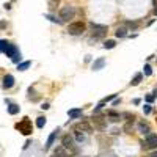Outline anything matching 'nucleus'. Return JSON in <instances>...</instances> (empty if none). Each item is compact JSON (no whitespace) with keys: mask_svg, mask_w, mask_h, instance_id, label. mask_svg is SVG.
<instances>
[{"mask_svg":"<svg viewBox=\"0 0 157 157\" xmlns=\"http://www.w3.org/2000/svg\"><path fill=\"white\" fill-rule=\"evenodd\" d=\"M0 54H5L7 57H10L13 63H21V50L7 39H0Z\"/></svg>","mask_w":157,"mask_h":157,"instance_id":"obj_1","label":"nucleus"},{"mask_svg":"<svg viewBox=\"0 0 157 157\" xmlns=\"http://www.w3.org/2000/svg\"><path fill=\"white\" fill-rule=\"evenodd\" d=\"M61 146H63L65 149H68L71 154H77L78 149L76 146V140L72 135H69V134H66V135L61 137Z\"/></svg>","mask_w":157,"mask_h":157,"instance_id":"obj_2","label":"nucleus"},{"mask_svg":"<svg viewBox=\"0 0 157 157\" xmlns=\"http://www.w3.org/2000/svg\"><path fill=\"white\" fill-rule=\"evenodd\" d=\"M16 129L22 134V135H30V134L33 132V126H32V121L29 120V118H24L21 123H18L16 124Z\"/></svg>","mask_w":157,"mask_h":157,"instance_id":"obj_3","label":"nucleus"},{"mask_svg":"<svg viewBox=\"0 0 157 157\" xmlns=\"http://www.w3.org/2000/svg\"><path fill=\"white\" fill-rule=\"evenodd\" d=\"M143 149H157V134H148L145 135V142L142 143Z\"/></svg>","mask_w":157,"mask_h":157,"instance_id":"obj_4","label":"nucleus"},{"mask_svg":"<svg viewBox=\"0 0 157 157\" xmlns=\"http://www.w3.org/2000/svg\"><path fill=\"white\" fill-rule=\"evenodd\" d=\"M90 29H91L93 38H96V39H101V38H104L105 35H107V27H105V25L91 24V25H90Z\"/></svg>","mask_w":157,"mask_h":157,"instance_id":"obj_5","label":"nucleus"},{"mask_svg":"<svg viewBox=\"0 0 157 157\" xmlns=\"http://www.w3.org/2000/svg\"><path fill=\"white\" fill-rule=\"evenodd\" d=\"M72 131L74 132H83V134H91L93 132V126L90 124L87 120H82L80 123L72 126Z\"/></svg>","mask_w":157,"mask_h":157,"instance_id":"obj_6","label":"nucleus"},{"mask_svg":"<svg viewBox=\"0 0 157 157\" xmlns=\"http://www.w3.org/2000/svg\"><path fill=\"white\" fill-rule=\"evenodd\" d=\"M83 32H85V24H83V22H72L68 27V33L72 36H78V35H82Z\"/></svg>","mask_w":157,"mask_h":157,"instance_id":"obj_7","label":"nucleus"},{"mask_svg":"<svg viewBox=\"0 0 157 157\" xmlns=\"http://www.w3.org/2000/svg\"><path fill=\"white\" fill-rule=\"evenodd\" d=\"M74 16H76V8L74 7H63L60 11V19L66 22V21H71V19H74Z\"/></svg>","mask_w":157,"mask_h":157,"instance_id":"obj_8","label":"nucleus"},{"mask_svg":"<svg viewBox=\"0 0 157 157\" xmlns=\"http://www.w3.org/2000/svg\"><path fill=\"white\" fill-rule=\"evenodd\" d=\"M93 123L94 127L99 129V131H104L107 127V120H104V116H99L98 113H93Z\"/></svg>","mask_w":157,"mask_h":157,"instance_id":"obj_9","label":"nucleus"},{"mask_svg":"<svg viewBox=\"0 0 157 157\" xmlns=\"http://www.w3.org/2000/svg\"><path fill=\"white\" fill-rule=\"evenodd\" d=\"M105 116H107V118H109V121H112V123H120V121L123 120L121 113H118V112H115V110H109Z\"/></svg>","mask_w":157,"mask_h":157,"instance_id":"obj_10","label":"nucleus"},{"mask_svg":"<svg viewBox=\"0 0 157 157\" xmlns=\"http://www.w3.org/2000/svg\"><path fill=\"white\" fill-rule=\"evenodd\" d=\"M58 132H60V129H55V131L49 135V138H47V142H46V146H44V149H50V148H52L54 142H55V140H57V137H58Z\"/></svg>","mask_w":157,"mask_h":157,"instance_id":"obj_11","label":"nucleus"},{"mask_svg":"<svg viewBox=\"0 0 157 157\" xmlns=\"http://www.w3.org/2000/svg\"><path fill=\"white\" fill-rule=\"evenodd\" d=\"M137 127H138V132L143 134V135H148V134H151V127H149V124H148L146 121H140L138 124H137Z\"/></svg>","mask_w":157,"mask_h":157,"instance_id":"obj_12","label":"nucleus"},{"mask_svg":"<svg viewBox=\"0 0 157 157\" xmlns=\"http://www.w3.org/2000/svg\"><path fill=\"white\" fill-rule=\"evenodd\" d=\"M2 87H3L5 90H10V88H13V87H14V77L11 76V74L5 76V77H3V83H2Z\"/></svg>","mask_w":157,"mask_h":157,"instance_id":"obj_13","label":"nucleus"},{"mask_svg":"<svg viewBox=\"0 0 157 157\" xmlns=\"http://www.w3.org/2000/svg\"><path fill=\"white\" fill-rule=\"evenodd\" d=\"M54 154H55V157H71V156H72L69 151H68V149H65L63 146L55 148V149H54Z\"/></svg>","mask_w":157,"mask_h":157,"instance_id":"obj_14","label":"nucleus"},{"mask_svg":"<svg viewBox=\"0 0 157 157\" xmlns=\"http://www.w3.org/2000/svg\"><path fill=\"white\" fill-rule=\"evenodd\" d=\"M105 66V58H98V60H94L93 61V71H99V69H102Z\"/></svg>","mask_w":157,"mask_h":157,"instance_id":"obj_15","label":"nucleus"},{"mask_svg":"<svg viewBox=\"0 0 157 157\" xmlns=\"http://www.w3.org/2000/svg\"><path fill=\"white\" fill-rule=\"evenodd\" d=\"M68 115H69V118H72V120H77V118L82 116V109H71L68 112Z\"/></svg>","mask_w":157,"mask_h":157,"instance_id":"obj_16","label":"nucleus"},{"mask_svg":"<svg viewBox=\"0 0 157 157\" xmlns=\"http://www.w3.org/2000/svg\"><path fill=\"white\" fill-rule=\"evenodd\" d=\"M115 35H116V38H126L127 36V27L126 25L124 27H118Z\"/></svg>","mask_w":157,"mask_h":157,"instance_id":"obj_17","label":"nucleus"},{"mask_svg":"<svg viewBox=\"0 0 157 157\" xmlns=\"http://www.w3.org/2000/svg\"><path fill=\"white\" fill-rule=\"evenodd\" d=\"M19 110H21V107H19L18 104H10V105H8V113H10V115L19 113Z\"/></svg>","mask_w":157,"mask_h":157,"instance_id":"obj_18","label":"nucleus"},{"mask_svg":"<svg viewBox=\"0 0 157 157\" xmlns=\"http://www.w3.org/2000/svg\"><path fill=\"white\" fill-rule=\"evenodd\" d=\"M142 80H143V74H135V77L131 80V85H132V87H137Z\"/></svg>","mask_w":157,"mask_h":157,"instance_id":"obj_19","label":"nucleus"},{"mask_svg":"<svg viewBox=\"0 0 157 157\" xmlns=\"http://www.w3.org/2000/svg\"><path fill=\"white\" fill-rule=\"evenodd\" d=\"M121 116L124 118L126 121H129V123H134V120H135V115H134V113H129V112H124V113H121Z\"/></svg>","mask_w":157,"mask_h":157,"instance_id":"obj_20","label":"nucleus"},{"mask_svg":"<svg viewBox=\"0 0 157 157\" xmlns=\"http://www.w3.org/2000/svg\"><path fill=\"white\" fill-rule=\"evenodd\" d=\"M30 65H32V61H22V63L18 65V69L19 71H25V69L30 68Z\"/></svg>","mask_w":157,"mask_h":157,"instance_id":"obj_21","label":"nucleus"},{"mask_svg":"<svg viewBox=\"0 0 157 157\" xmlns=\"http://www.w3.org/2000/svg\"><path fill=\"white\" fill-rule=\"evenodd\" d=\"M116 46V41L115 39H107V41L104 43V49H113Z\"/></svg>","mask_w":157,"mask_h":157,"instance_id":"obj_22","label":"nucleus"},{"mask_svg":"<svg viewBox=\"0 0 157 157\" xmlns=\"http://www.w3.org/2000/svg\"><path fill=\"white\" fill-rule=\"evenodd\" d=\"M124 25L129 27V29H132V30H137L138 22H135V21H126V22H124Z\"/></svg>","mask_w":157,"mask_h":157,"instance_id":"obj_23","label":"nucleus"},{"mask_svg":"<svg viewBox=\"0 0 157 157\" xmlns=\"http://www.w3.org/2000/svg\"><path fill=\"white\" fill-rule=\"evenodd\" d=\"M44 126H46V118H44V116H39L38 120H36V127L43 129Z\"/></svg>","mask_w":157,"mask_h":157,"instance_id":"obj_24","label":"nucleus"},{"mask_svg":"<svg viewBox=\"0 0 157 157\" xmlns=\"http://www.w3.org/2000/svg\"><path fill=\"white\" fill-rule=\"evenodd\" d=\"M76 140L78 143H82V142H85V140H87V135L83 132H76Z\"/></svg>","mask_w":157,"mask_h":157,"instance_id":"obj_25","label":"nucleus"},{"mask_svg":"<svg viewBox=\"0 0 157 157\" xmlns=\"http://www.w3.org/2000/svg\"><path fill=\"white\" fill-rule=\"evenodd\" d=\"M123 132H124V134H132V123H126V124H124V127H123Z\"/></svg>","mask_w":157,"mask_h":157,"instance_id":"obj_26","label":"nucleus"},{"mask_svg":"<svg viewBox=\"0 0 157 157\" xmlns=\"http://www.w3.org/2000/svg\"><path fill=\"white\" fill-rule=\"evenodd\" d=\"M151 112H153V105H151V104H146V105L143 107V113H145V115H149Z\"/></svg>","mask_w":157,"mask_h":157,"instance_id":"obj_27","label":"nucleus"},{"mask_svg":"<svg viewBox=\"0 0 157 157\" xmlns=\"http://www.w3.org/2000/svg\"><path fill=\"white\" fill-rule=\"evenodd\" d=\"M143 72H145V76H151V74H153V69H151V66L149 65H145V68H143Z\"/></svg>","mask_w":157,"mask_h":157,"instance_id":"obj_28","label":"nucleus"},{"mask_svg":"<svg viewBox=\"0 0 157 157\" xmlns=\"http://www.w3.org/2000/svg\"><path fill=\"white\" fill-rule=\"evenodd\" d=\"M46 18H47L49 21H52V22H55V24H61V22H63V21H61V19H57V18H54V16H52V14H46Z\"/></svg>","mask_w":157,"mask_h":157,"instance_id":"obj_29","label":"nucleus"},{"mask_svg":"<svg viewBox=\"0 0 157 157\" xmlns=\"http://www.w3.org/2000/svg\"><path fill=\"white\" fill-rule=\"evenodd\" d=\"M113 99H116V94H110V96H109V98H105V99H102V101H104V102H105V104H107V102H109V101H113Z\"/></svg>","mask_w":157,"mask_h":157,"instance_id":"obj_30","label":"nucleus"},{"mask_svg":"<svg viewBox=\"0 0 157 157\" xmlns=\"http://www.w3.org/2000/svg\"><path fill=\"white\" fill-rule=\"evenodd\" d=\"M120 132H121V131H120L118 127H113V129H112V135H118Z\"/></svg>","mask_w":157,"mask_h":157,"instance_id":"obj_31","label":"nucleus"},{"mask_svg":"<svg viewBox=\"0 0 157 157\" xmlns=\"http://www.w3.org/2000/svg\"><path fill=\"white\" fill-rule=\"evenodd\" d=\"M154 99H156V98L153 96V94H148V96H146V101H148V104H151V102H153Z\"/></svg>","mask_w":157,"mask_h":157,"instance_id":"obj_32","label":"nucleus"},{"mask_svg":"<svg viewBox=\"0 0 157 157\" xmlns=\"http://www.w3.org/2000/svg\"><path fill=\"white\" fill-rule=\"evenodd\" d=\"M153 3H154V14L157 16V0H153Z\"/></svg>","mask_w":157,"mask_h":157,"instance_id":"obj_33","label":"nucleus"},{"mask_svg":"<svg viewBox=\"0 0 157 157\" xmlns=\"http://www.w3.org/2000/svg\"><path fill=\"white\" fill-rule=\"evenodd\" d=\"M5 27H7V22H5V21H0V29H5Z\"/></svg>","mask_w":157,"mask_h":157,"instance_id":"obj_34","label":"nucleus"},{"mask_svg":"<svg viewBox=\"0 0 157 157\" xmlns=\"http://www.w3.org/2000/svg\"><path fill=\"white\" fill-rule=\"evenodd\" d=\"M41 109H43V110H47V109H50V105L46 102V104H43V107H41Z\"/></svg>","mask_w":157,"mask_h":157,"instance_id":"obj_35","label":"nucleus"},{"mask_svg":"<svg viewBox=\"0 0 157 157\" xmlns=\"http://www.w3.org/2000/svg\"><path fill=\"white\" fill-rule=\"evenodd\" d=\"M120 102H121V99H113V105H118Z\"/></svg>","mask_w":157,"mask_h":157,"instance_id":"obj_36","label":"nucleus"},{"mask_svg":"<svg viewBox=\"0 0 157 157\" xmlns=\"http://www.w3.org/2000/svg\"><path fill=\"white\" fill-rule=\"evenodd\" d=\"M11 8V3H5V10H10Z\"/></svg>","mask_w":157,"mask_h":157,"instance_id":"obj_37","label":"nucleus"},{"mask_svg":"<svg viewBox=\"0 0 157 157\" xmlns=\"http://www.w3.org/2000/svg\"><path fill=\"white\" fill-rule=\"evenodd\" d=\"M148 157H157V151H156V153H153V154H149Z\"/></svg>","mask_w":157,"mask_h":157,"instance_id":"obj_38","label":"nucleus"},{"mask_svg":"<svg viewBox=\"0 0 157 157\" xmlns=\"http://www.w3.org/2000/svg\"><path fill=\"white\" fill-rule=\"evenodd\" d=\"M153 96H154V98H157V90H154V91H153Z\"/></svg>","mask_w":157,"mask_h":157,"instance_id":"obj_39","label":"nucleus"}]
</instances>
